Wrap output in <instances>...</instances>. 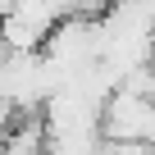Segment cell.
I'll return each instance as SVG.
<instances>
[{
	"label": "cell",
	"instance_id": "obj_1",
	"mask_svg": "<svg viewBox=\"0 0 155 155\" xmlns=\"http://www.w3.org/2000/svg\"><path fill=\"white\" fill-rule=\"evenodd\" d=\"M18 5H23V0H0V18H9V14L18 9Z\"/></svg>",
	"mask_w": 155,
	"mask_h": 155
}]
</instances>
